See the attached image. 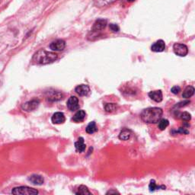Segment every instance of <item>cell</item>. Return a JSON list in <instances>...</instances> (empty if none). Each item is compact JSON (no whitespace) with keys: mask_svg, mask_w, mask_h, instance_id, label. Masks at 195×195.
<instances>
[{"mask_svg":"<svg viewBox=\"0 0 195 195\" xmlns=\"http://www.w3.org/2000/svg\"><path fill=\"white\" fill-rule=\"evenodd\" d=\"M163 110L160 108H148L142 111L140 117L146 124H156L162 116Z\"/></svg>","mask_w":195,"mask_h":195,"instance_id":"1","label":"cell"},{"mask_svg":"<svg viewBox=\"0 0 195 195\" xmlns=\"http://www.w3.org/2000/svg\"><path fill=\"white\" fill-rule=\"evenodd\" d=\"M58 58V55L54 52H49L45 50H40L34 54L32 63L34 64L46 65L54 63Z\"/></svg>","mask_w":195,"mask_h":195,"instance_id":"2","label":"cell"},{"mask_svg":"<svg viewBox=\"0 0 195 195\" xmlns=\"http://www.w3.org/2000/svg\"><path fill=\"white\" fill-rule=\"evenodd\" d=\"M12 193L16 195H35L38 194V191L27 186H21V187H15L12 191Z\"/></svg>","mask_w":195,"mask_h":195,"instance_id":"3","label":"cell"},{"mask_svg":"<svg viewBox=\"0 0 195 195\" xmlns=\"http://www.w3.org/2000/svg\"><path fill=\"white\" fill-rule=\"evenodd\" d=\"M174 53L179 57H185L188 54V48L183 44H175L173 46Z\"/></svg>","mask_w":195,"mask_h":195,"instance_id":"4","label":"cell"},{"mask_svg":"<svg viewBox=\"0 0 195 195\" xmlns=\"http://www.w3.org/2000/svg\"><path fill=\"white\" fill-rule=\"evenodd\" d=\"M66 47V42L63 40L58 39L53 41L50 45V48L54 51H62Z\"/></svg>","mask_w":195,"mask_h":195,"instance_id":"5","label":"cell"},{"mask_svg":"<svg viewBox=\"0 0 195 195\" xmlns=\"http://www.w3.org/2000/svg\"><path fill=\"white\" fill-rule=\"evenodd\" d=\"M40 101L38 99H33L31 101L24 103L22 106V109L26 111H32L39 106Z\"/></svg>","mask_w":195,"mask_h":195,"instance_id":"6","label":"cell"},{"mask_svg":"<svg viewBox=\"0 0 195 195\" xmlns=\"http://www.w3.org/2000/svg\"><path fill=\"white\" fill-rule=\"evenodd\" d=\"M107 25V20L103 18H99L95 21L94 24L92 26V31L94 33L98 32V31H101V30L105 29Z\"/></svg>","mask_w":195,"mask_h":195,"instance_id":"7","label":"cell"},{"mask_svg":"<svg viewBox=\"0 0 195 195\" xmlns=\"http://www.w3.org/2000/svg\"><path fill=\"white\" fill-rule=\"evenodd\" d=\"M67 107L69 110L71 111H75L80 108V104H79V99L75 96H71L67 101Z\"/></svg>","mask_w":195,"mask_h":195,"instance_id":"8","label":"cell"},{"mask_svg":"<svg viewBox=\"0 0 195 195\" xmlns=\"http://www.w3.org/2000/svg\"><path fill=\"white\" fill-rule=\"evenodd\" d=\"M166 49V44H165L164 40H159L156 41L151 46V50L153 52H162L164 51Z\"/></svg>","mask_w":195,"mask_h":195,"instance_id":"9","label":"cell"},{"mask_svg":"<svg viewBox=\"0 0 195 195\" xmlns=\"http://www.w3.org/2000/svg\"><path fill=\"white\" fill-rule=\"evenodd\" d=\"M51 121L53 124H61L65 122L66 117H65L64 114L62 113V112H56V113L54 114V115L52 116Z\"/></svg>","mask_w":195,"mask_h":195,"instance_id":"10","label":"cell"},{"mask_svg":"<svg viewBox=\"0 0 195 195\" xmlns=\"http://www.w3.org/2000/svg\"><path fill=\"white\" fill-rule=\"evenodd\" d=\"M75 92L80 96H86L88 95L89 92H90V88L89 87V85H80L77 86L75 89Z\"/></svg>","mask_w":195,"mask_h":195,"instance_id":"11","label":"cell"},{"mask_svg":"<svg viewBox=\"0 0 195 195\" xmlns=\"http://www.w3.org/2000/svg\"><path fill=\"white\" fill-rule=\"evenodd\" d=\"M149 98L152 100H153L156 102H161L162 101V92L161 90H156L152 91L149 93Z\"/></svg>","mask_w":195,"mask_h":195,"instance_id":"12","label":"cell"},{"mask_svg":"<svg viewBox=\"0 0 195 195\" xmlns=\"http://www.w3.org/2000/svg\"><path fill=\"white\" fill-rule=\"evenodd\" d=\"M28 181L31 184H34V185H41V184H43L44 182L43 177L38 175H31V176L28 177Z\"/></svg>","mask_w":195,"mask_h":195,"instance_id":"13","label":"cell"},{"mask_svg":"<svg viewBox=\"0 0 195 195\" xmlns=\"http://www.w3.org/2000/svg\"><path fill=\"white\" fill-rule=\"evenodd\" d=\"M85 117H86V113L85 110H80L75 114L74 116H73V121L75 123H81L85 120Z\"/></svg>","mask_w":195,"mask_h":195,"instance_id":"14","label":"cell"},{"mask_svg":"<svg viewBox=\"0 0 195 195\" xmlns=\"http://www.w3.org/2000/svg\"><path fill=\"white\" fill-rule=\"evenodd\" d=\"M85 146H86L85 144V142H84L83 137H80L79 138L78 141H76L75 143V149H76L77 152H84L85 149Z\"/></svg>","mask_w":195,"mask_h":195,"instance_id":"15","label":"cell"},{"mask_svg":"<svg viewBox=\"0 0 195 195\" xmlns=\"http://www.w3.org/2000/svg\"><path fill=\"white\" fill-rule=\"evenodd\" d=\"M194 86H191V85H188L183 92V94H182V97L184 98H189L191 97H192L194 94Z\"/></svg>","mask_w":195,"mask_h":195,"instance_id":"16","label":"cell"},{"mask_svg":"<svg viewBox=\"0 0 195 195\" xmlns=\"http://www.w3.org/2000/svg\"><path fill=\"white\" fill-rule=\"evenodd\" d=\"M115 1L116 0H94V4L95 6L101 8V7L108 6Z\"/></svg>","mask_w":195,"mask_h":195,"instance_id":"17","label":"cell"},{"mask_svg":"<svg viewBox=\"0 0 195 195\" xmlns=\"http://www.w3.org/2000/svg\"><path fill=\"white\" fill-rule=\"evenodd\" d=\"M131 136V131L128 129H124L119 134V139L121 140H128Z\"/></svg>","mask_w":195,"mask_h":195,"instance_id":"18","label":"cell"},{"mask_svg":"<svg viewBox=\"0 0 195 195\" xmlns=\"http://www.w3.org/2000/svg\"><path fill=\"white\" fill-rule=\"evenodd\" d=\"M63 98V95L59 92H54L49 96L47 99L50 101H59Z\"/></svg>","mask_w":195,"mask_h":195,"instance_id":"19","label":"cell"},{"mask_svg":"<svg viewBox=\"0 0 195 195\" xmlns=\"http://www.w3.org/2000/svg\"><path fill=\"white\" fill-rule=\"evenodd\" d=\"M86 133H88L89 134H92V133H94L95 132H96V131H98V128L97 126H96V124L95 121H92V122L89 123V125L87 126V127H86Z\"/></svg>","mask_w":195,"mask_h":195,"instance_id":"20","label":"cell"},{"mask_svg":"<svg viewBox=\"0 0 195 195\" xmlns=\"http://www.w3.org/2000/svg\"><path fill=\"white\" fill-rule=\"evenodd\" d=\"M75 194H82V195H85V194H92V193L89 191V190L88 189V187L85 185H81L78 187L77 191H75Z\"/></svg>","mask_w":195,"mask_h":195,"instance_id":"21","label":"cell"},{"mask_svg":"<svg viewBox=\"0 0 195 195\" xmlns=\"http://www.w3.org/2000/svg\"><path fill=\"white\" fill-rule=\"evenodd\" d=\"M149 191H155L156 190H158V189H162V190L166 189V186H164V185H161V186L156 185V183L155 180H151L150 181V183H149Z\"/></svg>","mask_w":195,"mask_h":195,"instance_id":"22","label":"cell"},{"mask_svg":"<svg viewBox=\"0 0 195 195\" xmlns=\"http://www.w3.org/2000/svg\"><path fill=\"white\" fill-rule=\"evenodd\" d=\"M117 108V105L115 103H107L105 105V110L108 113H112V112L115 111Z\"/></svg>","mask_w":195,"mask_h":195,"instance_id":"23","label":"cell"},{"mask_svg":"<svg viewBox=\"0 0 195 195\" xmlns=\"http://www.w3.org/2000/svg\"><path fill=\"white\" fill-rule=\"evenodd\" d=\"M169 125V122L167 119H160L159 121V124H158V127L161 130V131H164L166 129V127Z\"/></svg>","mask_w":195,"mask_h":195,"instance_id":"24","label":"cell"},{"mask_svg":"<svg viewBox=\"0 0 195 195\" xmlns=\"http://www.w3.org/2000/svg\"><path fill=\"white\" fill-rule=\"evenodd\" d=\"M180 117L182 121H191V115H190L188 112L184 111V112H183V113L181 114Z\"/></svg>","mask_w":195,"mask_h":195,"instance_id":"25","label":"cell"},{"mask_svg":"<svg viewBox=\"0 0 195 195\" xmlns=\"http://www.w3.org/2000/svg\"><path fill=\"white\" fill-rule=\"evenodd\" d=\"M109 28L112 32H118V31H120V28H119V26L116 24H110Z\"/></svg>","mask_w":195,"mask_h":195,"instance_id":"26","label":"cell"},{"mask_svg":"<svg viewBox=\"0 0 195 195\" xmlns=\"http://www.w3.org/2000/svg\"><path fill=\"white\" fill-rule=\"evenodd\" d=\"M172 133H182V134H188L189 131L187 130H186L184 127H180L178 131H173Z\"/></svg>","mask_w":195,"mask_h":195,"instance_id":"27","label":"cell"},{"mask_svg":"<svg viewBox=\"0 0 195 195\" xmlns=\"http://www.w3.org/2000/svg\"><path fill=\"white\" fill-rule=\"evenodd\" d=\"M171 92L173 93V94H175V95L178 94V93L181 92V88L179 87V86H178V85L173 86V87H172V89H171Z\"/></svg>","mask_w":195,"mask_h":195,"instance_id":"28","label":"cell"},{"mask_svg":"<svg viewBox=\"0 0 195 195\" xmlns=\"http://www.w3.org/2000/svg\"><path fill=\"white\" fill-rule=\"evenodd\" d=\"M189 103H190V101H188V100H187V101H182V102H179L178 104H177L176 106L180 107V108H182V107H184V106H185V105H188Z\"/></svg>","mask_w":195,"mask_h":195,"instance_id":"29","label":"cell"},{"mask_svg":"<svg viewBox=\"0 0 195 195\" xmlns=\"http://www.w3.org/2000/svg\"><path fill=\"white\" fill-rule=\"evenodd\" d=\"M119 194V192H117V191H109L108 192H107L106 194Z\"/></svg>","mask_w":195,"mask_h":195,"instance_id":"30","label":"cell"},{"mask_svg":"<svg viewBox=\"0 0 195 195\" xmlns=\"http://www.w3.org/2000/svg\"><path fill=\"white\" fill-rule=\"evenodd\" d=\"M128 2H131V3H132V2H134L135 0H127Z\"/></svg>","mask_w":195,"mask_h":195,"instance_id":"31","label":"cell"}]
</instances>
